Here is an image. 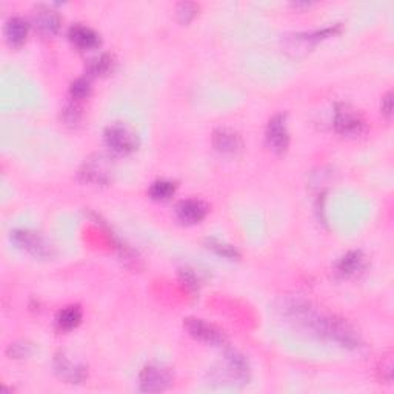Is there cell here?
I'll return each instance as SVG.
<instances>
[{"label":"cell","mask_w":394,"mask_h":394,"mask_svg":"<svg viewBox=\"0 0 394 394\" xmlns=\"http://www.w3.org/2000/svg\"><path fill=\"white\" fill-rule=\"evenodd\" d=\"M250 379L247 359L236 351H228L218 367L211 371V381L220 385H245Z\"/></svg>","instance_id":"cell-1"},{"label":"cell","mask_w":394,"mask_h":394,"mask_svg":"<svg viewBox=\"0 0 394 394\" xmlns=\"http://www.w3.org/2000/svg\"><path fill=\"white\" fill-rule=\"evenodd\" d=\"M333 125L339 135L347 137H354L362 135L365 128V121L358 109L353 108L348 103H339L334 108Z\"/></svg>","instance_id":"cell-2"},{"label":"cell","mask_w":394,"mask_h":394,"mask_svg":"<svg viewBox=\"0 0 394 394\" xmlns=\"http://www.w3.org/2000/svg\"><path fill=\"white\" fill-rule=\"evenodd\" d=\"M105 144L113 153L117 154H130L137 148L139 139L135 131L130 126L123 123H113L105 130Z\"/></svg>","instance_id":"cell-3"},{"label":"cell","mask_w":394,"mask_h":394,"mask_svg":"<svg viewBox=\"0 0 394 394\" xmlns=\"http://www.w3.org/2000/svg\"><path fill=\"white\" fill-rule=\"evenodd\" d=\"M183 326L185 330L190 333V336L200 342H205L208 345H214V347L225 345L227 342L225 333L218 328L215 325L204 321V319L187 317L183 322Z\"/></svg>","instance_id":"cell-4"},{"label":"cell","mask_w":394,"mask_h":394,"mask_svg":"<svg viewBox=\"0 0 394 394\" xmlns=\"http://www.w3.org/2000/svg\"><path fill=\"white\" fill-rule=\"evenodd\" d=\"M171 385H173V374L168 368L158 363L146 365L140 371L139 386L144 393H160L168 390Z\"/></svg>","instance_id":"cell-5"},{"label":"cell","mask_w":394,"mask_h":394,"mask_svg":"<svg viewBox=\"0 0 394 394\" xmlns=\"http://www.w3.org/2000/svg\"><path fill=\"white\" fill-rule=\"evenodd\" d=\"M265 140L266 145L271 151L282 154L287 151L289 145V132H288V125H287V114L279 113L274 114L268 125H266L265 131Z\"/></svg>","instance_id":"cell-6"},{"label":"cell","mask_w":394,"mask_h":394,"mask_svg":"<svg viewBox=\"0 0 394 394\" xmlns=\"http://www.w3.org/2000/svg\"><path fill=\"white\" fill-rule=\"evenodd\" d=\"M11 241L19 248L28 251L34 257L45 259L51 256V247L47 241L39 233L31 232V229H16V232L11 233Z\"/></svg>","instance_id":"cell-7"},{"label":"cell","mask_w":394,"mask_h":394,"mask_svg":"<svg viewBox=\"0 0 394 394\" xmlns=\"http://www.w3.org/2000/svg\"><path fill=\"white\" fill-rule=\"evenodd\" d=\"M111 173H113V169H111L109 159L103 158V156L88 159L84 168L80 169V176L84 177V181L94 183H108L111 181Z\"/></svg>","instance_id":"cell-8"},{"label":"cell","mask_w":394,"mask_h":394,"mask_svg":"<svg viewBox=\"0 0 394 394\" xmlns=\"http://www.w3.org/2000/svg\"><path fill=\"white\" fill-rule=\"evenodd\" d=\"M57 376L68 384H79L86 377V368L79 362L71 361L65 353H59L54 359Z\"/></svg>","instance_id":"cell-9"},{"label":"cell","mask_w":394,"mask_h":394,"mask_svg":"<svg viewBox=\"0 0 394 394\" xmlns=\"http://www.w3.org/2000/svg\"><path fill=\"white\" fill-rule=\"evenodd\" d=\"M213 146L220 154L233 156L242 150V139L239 132L232 128H218L213 132Z\"/></svg>","instance_id":"cell-10"},{"label":"cell","mask_w":394,"mask_h":394,"mask_svg":"<svg viewBox=\"0 0 394 394\" xmlns=\"http://www.w3.org/2000/svg\"><path fill=\"white\" fill-rule=\"evenodd\" d=\"M206 213V205L199 199H185L176 206V215L185 224H199L205 219Z\"/></svg>","instance_id":"cell-11"},{"label":"cell","mask_w":394,"mask_h":394,"mask_svg":"<svg viewBox=\"0 0 394 394\" xmlns=\"http://www.w3.org/2000/svg\"><path fill=\"white\" fill-rule=\"evenodd\" d=\"M367 265V259L362 251H348L339 259L336 264V271L342 278H351L359 274Z\"/></svg>","instance_id":"cell-12"},{"label":"cell","mask_w":394,"mask_h":394,"mask_svg":"<svg viewBox=\"0 0 394 394\" xmlns=\"http://www.w3.org/2000/svg\"><path fill=\"white\" fill-rule=\"evenodd\" d=\"M34 24L45 34H56L61 28V16L47 5H39L34 10Z\"/></svg>","instance_id":"cell-13"},{"label":"cell","mask_w":394,"mask_h":394,"mask_svg":"<svg viewBox=\"0 0 394 394\" xmlns=\"http://www.w3.org/2000/svg\"><path fill=\"white\" fill-rule=\"evenodd\" d=\"M70 40L80 50H91L96 48L100 43V37L99 34L94 31L93 28L82 25V24H76L70 28L68 31Z\"/></svg>","instance_id":"cell-14"},{"label":"cell","mask_w":394,"mask_h":394,"mask_svg":"<svg viewBox=\"0 0 394 394\" xmlns=\"http://www.w3.org/2000/svg\"><path fill=\"white\" fill-rule=\"evenodd\" d=\"M28 29H29V25L24 17H19V16L10 17L5 24L6 40L13 43V45H20V43H24L26 39Z\"/></svg>","instance_id":"cell-15"},{"label":"cell","mask_w":394,"mask_h":394,"mask_svg":"<svg viewBox=\"0 0 394 394\" xmlns=\"http://www.w3.org/2000/svg\"><path fill=\"white\" fill-rule=\"evenodd\" d=\"M82 321V310L79 305H70V307H65L59 311L56 316V324L59 326V330L70 331L80 324Z\"/></svg>","instance_id":"cell-16"},{"label":"cell","mask_w":394,"mask_h":394,"mask_svg":"<svg viewBox=\"0 0 394 394\" xmlns=\"http://www.w3.org/2000/svg\"><path fill=\"white\" fill-rule=\"evenodd\" d=\"M174 192H176V183L165 179L153 182L150 190H148V195H150V197L154 200H168Z\"/></svg>","instance_id":"cell-17"},{"label":"cell","mask_w":394,"mask_h":394,"mask_svg":"<svg viewBox=\"0 0 394 394\" xmlns=\"http://www.w3.org/2000/svg\"><path fill=\"white\" fill-rule=\"evenodd\" d=\"M111 68H113V57L109 54H100L90 61L86 66V71L90 73V76H103Z\"/></svg>","instance_id":"cell-18"},{"label":"cell","mask_w":394,"mask_h":394,"mask_svg":"<svg viewBox=\"0 0 394 394\" xmlns=\"http://www.w3.org/2000/svg\"><path fill=\"white\" fill-rule=\"evenodd\" d=\"M91 91V85H90V80L85 79V77H80L76 79L71 84L70 86V94L74 100H82L88 98V94Z\"/></svg>","instance_id":"cell-19"},{"label":"cell","mask_w":394,"mask_h":394,"mask_svg":"<svg viewBox=\"0 0 394 394\" xmlns=\"http://www.w3.org/2000/svg\"><path fill=\"white\" fill-rule=\"evenodd\" d=\"M206 245H208V248H211L213 251L218 252L219 256H224V257H228V259L239 257V252H237V250L234 247H232V245H228V243L220 242L218 239H206Z\"/></svg>","instance_id":"cell-20"},{"label":"cell","mask_w":394,"mask_h":394,"mask_svg":"<svg viewBox=\"0 0 394 394\" xmlns=\"http://www.w3.org/2000/svg\"><path fill=\"white\" fill-rule=\"evenodd\" d=\"M177 17L181 19V22H190L192 17L196 16V13H197V5L196 3H190V2H182L177 5Z\"/></svg>","instance_id":"cell-21"},{"label":"cell","mask_w":394,"mask_h":394,"mask_svg":"<svg viewBox=\"0 0 394 394\" xmlns=\"http://www.w3.org/2000/svg\"><path fill=\"white\" fill-rule=\"evenodd\" d=\"M29 353H31V345L26 344V342H17V344H11V347L8 348V354L11 356V358H16V359L25 358V356H28Z\"/></svg>","instance_id":"cell-22"},{"label":"cell","mask_w":394,"mask_h":394,"mask_svg":"<svg viewBox=\"0 0 394 394\" xmlns=\"http://www.w3.org/2000/svg\"><path fill=\"white\" fill-rule=\"evenodd\" d=\"M391 111H393V94L388 93L382 99V113L390 119L391 117Z\"/></svg>","instance_id":"cell-23"}]
</instances>
